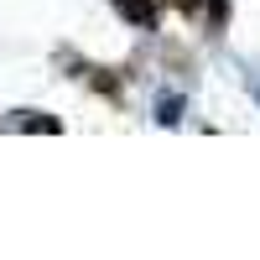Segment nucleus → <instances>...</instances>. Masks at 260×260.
Masks as SVG:
<instances>
[{
  "mask_svg": "<svg viewBox=\"0 0 260 260\" xmlns=\"http://www.w3.org/2000/svg\"><path fill=\"white\" fill-rule=\"evenodd\" d=\"M16 125H21V130H42V136H57V130H62L52 115H37V110H26V115H21Z\"/></svg>",
  "mask_w": 260,
  "mask_h": 260,
  "instance_id": "obj_3",
  "label": "nucleus"
},
{
  "mask_svg": "<svg viewBox=\"0 0 260 260\" xmlns=\"http://www.w3.org/2000/svg\"><path fill=\"white\" fill-rule=\"evenodd\" d=\"M110 6L130 21V26H151V21H156V6H151V0H110Z\"/></svg>",
  "mask_w": 260,
  "mask_h": 260,
  "instance_id": "obj_1",
  "label": "nucleus"
},
{
  "mask_svg": "<svg viewBox=\"0 0 260 260\" xmlns=\"http://www.w3.org/2000/svg\"><path fill=\"white\" fill-rule=\"evenodd\" d=\"M203 6H208V26H224V11H229L224 0H177V11H182V16H198Z\"/></svg>",
  "mask_w": 260,
  "mask_h": 260,
  "instance_id": "obj_2",
  "label": "nucleus"
}]
</instances>
